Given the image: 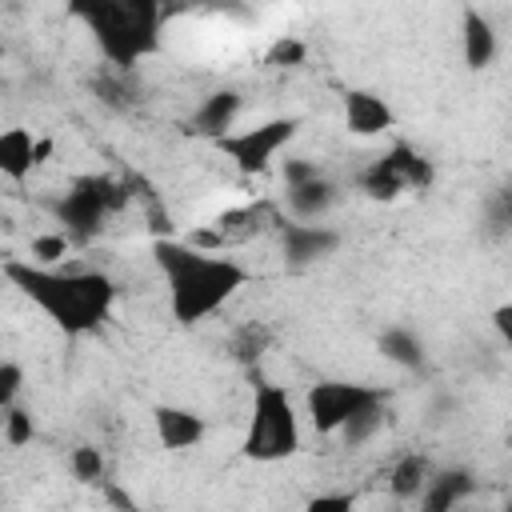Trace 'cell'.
<instances>
[{
	"instance_id": "d4e9b609",
	"label": "cell",
	"mask_w": 512,
	"mask_h": 512,
	"mask_svg": "<svg viewBox=\"0 0 512 512\" xmlns=\"http://www.w3.org/2000/svg\"><path fill=\"white\" fill-rule=\"evenodd\" d=\"M20 388H24V368H20V360H4V364H0V408H4V404H16V400H20Z\"/></svg>"
},
{
	"instance_id": "7c38bea8",
	"label": "cell",
	"mask_w": 512,
	"mask_h": 512,
	"mask_svg": "<svg viewBox=\"0 0 512 512\" xmlns=\"http://www.w3.org/2000/svg\"><path fill=\"white\" fill-rule=\"evenodd\" d=\"M280 244H284V260L304 268V264L328 256L340 244V236L320 220H288V224H280Z\"/></svg>"
},
{
	"instance_id": "484cf974",
	"label": "cell",
	"mask_w": 512,
	"mask_h": 512,
	"mask_svg": "<svg viewBox=\"0 0 512 512\" xmlns=\"http://www.w3.org/2000/svg\"><path fill=\"white\" fill-rule=\"evenodd\" d=\"M316 172H320V164H316V160H308V156H288V160H280L284 188H292V184H300V180H312Z\"/></svg>"
},
{
	"instance_id": "4fadbf2b",
	"label": "cell",
	"mask_w": 512,
	"mask_h": 512,
	"mask_svg": "<svg viewBox=\"0 0 512 512\" xmlns=\"http://www.w3.org/2000/svg\"><path fill=\"white\" fill-rule=\"evenodd\" d=\"M40 168V136L12 124L0 132V176L12 184H24Z\"/></svg>"
},
{
	"instance_id": "ffe728a7",
	"label": "cell",
	"mask_w": 512,
	"mask_h": 512,
	"mask_svg": "<svg viewBox=\"0 0 512 512\" xmlns=\"http://www.w3.org/2000/svg\"><path fill=\"white\" fill-rule=\"evenodd\" d=\"M72 236L64 232V228H56V232H36L32 240H28V260L32 264H68V252H72Z\"/></svg>"
},
{
	"instance_id": "e0dca14e",
	"label": "cell",
	"mask_w": 512,
	"mask_h": 512,
	"mask_svg": "<svg viewBox=\"0 0 512 512\" xmlns=\"http://www.w3.org/2000/svg\"><path fill=\"white\" fill-rule=\"evenodd\" d=\"M424 488H428V464H424V456H404L388 472V492L396 500H420Z\"/></svg>"
},
{
	"instance_id": "ac0fdd59",
	"label": "cell",
	"mask_w": 512,
	"mask_h": 512,
	"mask_svg": "<svg viewBox=\"0 0 512 512\" xmlns=\"http://www.w3.org/2000/svg\"><path fill=\"white\" fill-rule=\"evenodd\" d=\"M388 148H392V156H396V164H400V172H404V180H408V192H424V188L436 180L432 160H428L424 152H416L408 140H392Z\"/></svg>"
},
{
	"instance_id": "2e32d148",
	"label": "cell",
	"mask_w": 512,
	"mask_h": 512,
	"mask_svg": "<svg viewBox=\"0 0 512 512\" xmlns=\"http://www.w3.org/2000/svg\"><path fill=\"white\" fill-rule=\"evenodd\" d=\"M472 496V480H468V472H440V476H428V488H424V496H420V504L424 508H456V504H464Z\"/></svg>"
},
{
	"instance_id": "7a4b0ae2",
	"label": "cell",
	"mask_w": 512,
	"mask_h": 512,
	"mask_svg": "<svg viewBox=\"0 0 512 512\" xmlns=\"http://www.w3.org/2000/svg\"><path fill=\"white\" fill-rule=\"evenodd\" d=\"M4 276L68 336L96 332L112 304H116V284L100 268H80V264H32V260H4Z\"/></svg>"
},
{
	"instance_id": "3957f363",
	"label": "cell",
	"mask_w": 512,
	"mask_h": 512,
	"mask_svg": "<svg viewBox=\"0 0 512 512\" xmlns=\"http://www.w3.org/2000/svg\"><path fill=\"white\" fill-rule=\"evenodd\" d=\"M68 12L112 64H136L160 48L164 0H68Z\"/></svg>"
},
{
	"instance_id": "83f0119b",
	"label": "cell",
	"mask_w": 512,
	"mask_h": 512,
	"mask_svg": "<svg viewBox=\"0 0 512 512\" xmlns=\"http://www.w3.org/2000/svg\"><path fill=\"white\" fill-rule=\"evenodd\" d=\"M356 500L348 496V492H336V496H316V500H308V508H352Z\"/></svg>"
},
{
	"instance_id": "7402d4cb",
	"label": "cell",
	"mask_w": 512,
	"mask_h": 512,
	"mask_svg": "<svg viewBox=\"0 0 512 512\" xmlns=\"http://www.w3.org/2000/svg\"><path fill=\"white\" fill-rule=\"evenodd\" d=\"M4 416H0V436H4V444L8 448H24V444H32V436H36V424H32V412L16 400V404H4L0 408Z\"/></svg>"
},
{
	"instance_id": "52a82bcc",
	"label": "cell",
	"mask_w": 512,
	"mask_h": 512,
	"mask_svg": "<svg viewBox=\"0 0 512 512\" xmlns=\"http://www.w3.org/2000/svg\"><path fill=\"white\" fill-rule=\"evenodd\" d=\"M112 204H116V200H112V184L88 176V180H76L72 192H64V200L56 204V216H60L64 232H68L76 244H84L88 236L100 232V224H104V216L112 212Z\"/></svg>"
},
{
	"instance_id": "44dd1931",
	"label": "cell",
	"mask_w": 512,
	"mask_h": 512,
	"mask_svg": "<svg viewBox=\"0 0 512 512\" xmlns=\"http://www.w3.org/2000/svg\"><path fill=\"white\" fill-rule=\"evenodd\" d=\"M64 464H68V476L76 484H100L104 472H108V460H104V452L96 444H76Z\"/></svg>"
},
{
	"instance_id": "d6986e66",
	"label": "cell",
	"mask_w": 512,
	"mask_h": 512,
	"mask_svg": "<svg viewBox=\"0 0 512 512\" xmlns=\"http://www.w3.org/2000/svg\"><path fill=\"white\" fill-rule=\"evenodd\" d=\"M380 352H384L392 364H400V368H416V364L424 360V344H420V336H416L412 328H388V332L380 336Z\"/></svg>"
},
{
	"instance_id": "30bf717a",
	"label": "cell",
	"mask_w": 512,
	"mask_h": 512,
	"mask_svg": "<svg viewBox=\"0 0 512 512\" xmlns=\"http://www.w3.org/2000/svg\"><path fill=\"white\" fill-rule=\"evenodd\" d=\"M240 116H244V96H240L236 88H216V92H208V96L192 108L188 132L208 136V140H220L224 132H232V128L240 124Z\"/></svg>"
},
{
	"instance_id": "277c9868",
	"label": "cell",
	"mask_w": 512,
	"mask_h": 512,
	"mask_svg": "<svg viewBox=\"0 0 512 512\" xmlns=\"http://www.w3.org/2000/svg\"><path fill=\"white\" fill-rule=\"evenodd\" d=\"M300 440H304V424L292 404V392L272 380L256 384L248 424L240 436V456L252 464H280L300 452Z\"/></svg>"
},
{
	"instance_id": "5b68a950",
	"label": "cell",
	"mask_w": 512,
	"mask_h": 512,
	"mask_svg": "<svg viewBox=\"0 0 512 512\" xmlns=\"http://www.w3.org/2000/svg\"><path fill=\"white\" fill-rule=\"evenodd\" d=\"M304 120L300 116H268L260 124L248 128H232L220 140H212V148L240 172V176H264L272 164H280V152L300 136Z\"/></svg>"
},
{
	"instance_id": "9c48e42d",
	"label": "cell",
	"mask_w": 512,
	"mask_h": 512,
	"mask_svg": "<svg viewBox=\"0 0 512 512\" xmlns=\"http://www.w3.org/2000/svg\"><path fill=\"white\" fill-rule=\"evenodd\" d=\"M152 432L160 440V448L168 452H188L208 436V424L196 408L188 404H156L152 408Z\"/></svg>"
},
{
	"instance_id": "6da1fadb",
	"label": "cell",
	"mask_w": 512,
	"mask_h": 512,
	"mask_svg": "<svg viewBox=\"0 0 512 512\" xmlns=\"http://www.w3.org/2000/svg\"><path fill=\"white\" fill-rule=\"evenodd\" d=\"M152 256L168 288L172 320L184 328L216 316L252 276L240 260L224 256L220 248H200L192 240H156Z\"/></svg>"
},
{
	"instance_id": "8fae6325",
	"label": "cell",
	"mask_w": 512,
	"mask_h": 512,
	"mask_svg": "<svg viewBox=\"0 0 512 512\" xmlns=\"http://www.w3.org/2000/svg\"><path fill=\"white\" fill-rule=\"evenodd\" d=\"M496 52H500L496 24L476 4H464V16H460V56H464V68L468 72H484L496 60Z\"/></svg>"
},
{
	"instance_id": "cb8c5ba5",
	"label": "cell",
	"mask_w": 512,
	"mask_h": 512,
	"mask_svg": "<svg viewBox=\"0 0 512 512\" xmlns=\"http://www.w3.org/2000/svg\"><path fill=\"white\" fill-rule=\"evenodd\" d=\"M268 68H300L308 60V44L296 40V36H280L272 48H268Z\"/></svg>"
},
{
	"instance_id": "ba28073f",
	"label": "cell",
	"mask_w": 512,
	"mask_h": 512,
	"mask_svg": "<svg viewBox=\"0 0 512 512\" xmlns=\"http://www.w3.org/2000/svg\"><path fill=\"white\" fill-rule=\"evenodd\" d=\"M340 120H344L348 136H356V140H376L396 128L392 104L372 88H348L340 96Z\"/></svg>"
},
{
	"instance_id": "603a6c76",
	"label": "cell",
	"mask_w": 512,
	"mask_h": 512,
	"mask_svg": "<svg viewBox=\"0 0 512 512\" xmlns=\"http://www.w3.org/2000/svg\"><path fill=\"white\" fill-rule=\"evenodd\" d=\"M380 428H384V400H380V404H372V408H364L360 416H352V420L344 424V432H340V436H344L348 444H364V440H372Z\"/></svg>"
},
{
	"instance_id": "5bb4252c",
	"label": "cell",
	"mask_w": 512,
	"mask_h": 512,
	"mask_svg": "<svg viewBox=\"0 0 512 512\" xmlns=\"http://www.w3.org/2000/svg\"><path fill=\"white\" fill-rule=\"evenodd\" d=\"M284 200H288V212H292V220H324V216L336 208L340 192H336V184H332L324 172H316L312 180H300V184H292V188L284 192Z\"/></svg>"
},
{
	"instance_id": "9a60e30c",
	"label": "cell",
	"mask_w": 512,
	"mask_h": 512,
	"mask_svg": "<svg viewBox=\"0 0 512 512\" xmlns=\"http://www.w3.org/2000/svg\"><path fill=\"white\" fill-rule=\"evenodd\" d=\"M360 192L372 196V200H396L400 192H408V180L392 156V148H384L364 172H360Z\"/></svg>"
},
{
	"instance_id": "4316f807",
	"label": "cell",
	"mask_w": 512,
	"mask_h": 512,
	"mask_svg": "<svg viewBox=\"0 0 512 512\" xmlns=\"http://www.w3.org/2000/svg\"><path fill=\"white\" fill-rule=\"evenodd\" d=\"M488 320H492V332L500 336V344H504V348L512 352V300H504V304H496Z\"/></svg>"
},
{
	"instance_id": "8992f818",
	"label": "cell",
	"mask_w": 512,
	"mask_h": 512,
	"mask_svg": "<svg viewBox=\"0 0 512 512\" xmlns=\"http://www.w3.org/2000/svg\"><path fill=\"white\" fill-rule=\"evenodd\" d=\"M384 396L368 384H352V380H316L304 396V412H308V424L320 432V436H340L344 424L352 416H360L364 408L380 404Z\"/></svg>"
}]
</instances>
